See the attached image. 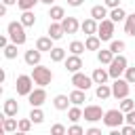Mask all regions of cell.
I'll return each mask as SVG.
<instances>
[{"instance_id":"e0dca14e","label":"cell","mask_w":135,"mask_h":135,"mask_svg":"<svg viewBox=\"0 0 135 135\" xmlns=\"http://www.w3.org/2000/svg\"><path fill=\"white\" fill-rule=\"evenodd\" d=\"M91 17L97 19V21H103V19L108 17V6H105V4H95V6L91 8Z\"/></svg>"},{"instance_id":"ab89813d","label":"cell","mask_w":135,"mask_h":135,"mask_svg":"<svg viewBox=\"0 0 135 135\" xmlns=\"http://www.w3.org/2000/svg\"><path fill=\"white\" fill-rule=\"evenodd\" d=\"M82 133H86V131H84L80 124H76V122H74V124L68 129V135H82Z\"/></svg>"},{"instance_id":"9a60e30c","label":"cell","mask_w":135,"mask_h":135,"mask_svg":"<svg viewBox=\"0 0 135 135\" xmlns=\"http://www.w3.org/2000/svg\"><path fill=\"white\" fill-rule=\"evenodd\" d=\"M63 34H65V30H63L61 21H53V23L49 25V36H51L53 40H61Z\"/></svg>"},{"instance_id":"5b68a950","label":"cell","mask_w":135,"mask_h":135,"mask_svg":"<svg viewBox=\"0 0 135 135\" xmlns=\"http://www.w3.org/2000/svg\"><path fill=\"white\" fill-rule=\"evenodd\" d=\"M34 78L32 76H27V74H21V76H17V82H15V89H17V95H23V97H27L32 91H34Z\"/></svg>"},{"instance_id":"7dc6e473","label":"cell","mask_w":135,"mask_h":135,"mask_svg":"<svg viewBox=\"0 0 135 135\" xmlns=\"http://www.w3.org/2000/svg\"><path fill=\"white\" fill-rule=\"evenodd\" d=\"M6 44H8V38H6V36H2V38H0V46H2V49H4V46H6Z\"/></svg>"},{"instance_id":"681fc988","label":"cell","mask_w":135,"mask_h":135,"mask_svg":"<svg viewBox=\"0 0 135 135\" xmlns=\"http://www.w3.org/2000/svg\"><path fill=\"white\" fill-rule=\"evenodd\" d=\"M0 15H6V4L2 2V6H0Z\"/></svg>"},{"instance_id":"f546056e","label":"cell","mask_w":135,"mask_h":135,"mask_svg":"<svg viewBox=\"0 0 135 135\" xmlns=\"http://www.w3.org/2000/svg\"><path fill=\"white\" fill-rule=\"evenodd\" d=\"M49 17H51L53 21H61V19L65 17V11H63V6H51V11H49Z\"/></svg>"},{"instance_id":"52a82bcc","label":"cell","mask_w":135,"mask_h":135,"mask_svg":"<svg viewBox=\"0 0 135 135\" xmlns=\"http://www.w3.org/2000/svg\"><path fill=\"white\" fill-rule=\"evenodd\" d=\"M114 21L110 17H105L103 21H99V30H97V36L101 38V42H110L112 36H114Z\"/></svg>"},{"instance_id":"d4e9b609","label":"cell","mask_w":135,"mask_h":135,"mask_svg":"<svg viewBox=\"0 0 135 135\" xmlns=\"http://www.w3.org/2000/svg\"><path fill=\"white\" fill-rule=\"evenodd\" d=\"M49 55H51V61H55V63L65 61V49H61V46H53L49 51Z\"/></svg>"},{"instance_id":"836d02e7","label":"cell","mask_w":135,"mask_h":135,"mask_svg":"<svg viewBox=\"0 0 135 135\" xmlns=\"http://www.w3.org/2000/svg\"><path fill=\"white\" fill-rule=\"evenodd\" d=\"M124 46H127V44H124L122 40H110V51H112L114 55L122 53V51H124Z\"/></svg>"},{"instance_id":"4fadbf2b","label":"cell","mask_w":135,"mask_h":135,"mask_svg":"<svg viewBox=\"0 0 135 135\" xmlns=\"http://www.w3.org/2000/svg\"><path fill=\"white\" fill-rule=\"evenodd\" d=\"M80 68H82V59H80V55H70V57H65V70L68 72H80Z\"/></svg>"},{"instance_id":"816d5d0a","label":"cell","mask_w":135,"mask_h":135,"mask_svg":"<svg viewBox=\"0 0 135 135\" xmlns=\"http://www.w3.org/2000/svg\"><path fill=\"white\" fill-rule=\"evenodd\" d=\"M40 2H42V4H49V6H51V4L55 2V0H40Z\"/></svg>"},{"instance_id":"c3c4849f","label":"cell","mask_w":135,"mask_h":135,"mask_svg":"<svg viewBox=\"0 0 135 135\" xmlns=\"http://www.w3.org/2000/svg\"><path fill=\"white\" fill-rule=\"evenodd\" d=\"M2 2H4V4H6V6H11V4H17V2H19V0H2Z\"/></svg>"},{"instance_id":"83f0119b","label":"cell","mask_w":135,"mask_h":135,"mask_svg":"<svg viewBox=\"0 0 135 135\" xmlns=\"http://www.w3.org/2000/svg\"><path fill=\"white\" fill-rule=\"evenodd\" d=\"M19 21H21V23H23L25 27H32V25L36 23V15H34L32 11H23V13H21V19H19Z\"/></svg>"},{"instance_id":"f907efd6","label":"cell","mask_w":135,"mask_h":135,"mask_svg":"<svg viewBox=\"0 0 135 135\" xmlns=\"http://www.w3.org/2000/svg\"><path fill=\"white\" fill-rule=\"evenodd\" d=\"M4 80H6V72L2 70V72H0V82H4Z\"/></svg>"},{"instance_id":"484cf974","label":"cell","mask_w":135,"mask_h":135,"mask_svg":"<svg viewBox=\"0 0 135 135\" xmlns=\"http://www.w3.org/2000/svg\"><path fill=\"white\" fill-rule=\"evenodd\" d=\"M70 103H72V101H70V95H57V97L53 99V105H55L57 110H68Z\"/></svg>"},{"instance_id":"ffe728a7","label":"cell","mask_w":135,"mask_h":135,"mask_svg":"<svg viewBox=\"0 0 135 135\" xmlns=\"http://www.w3.org/2000/svg\"><path fill=\"white\" fill-rule=\"evenodd\" d=\"M91 76H93V82H95V84H103V82H108L110 72H108V70H103V68H97Z\"/></svg>"},{"instance_id":"4316f807","label":"cell","mask_w":135,"mask_h":135,"mask_svg":"<svg viewBox=\"0 0 135 135\" xmlns=\"http://www.w3.org/2000/svg\"><path fill=\"white\" fill-rule=\"evenodd\" d=\"M108 17H110L114 23H120V21H124V19H127V13H124L120 6H116V8H112V11H110V15H108Z\"/></svg>"},{"instance_id":"7402d4cb","label":"cell","mask_w":135,"mask_h":135,"mask_svg":"<svg viewBox=\"0 0 135 135\" xmlns=\"http://www.w3.org/2000/svg\"><path fill=\"white\" fill-rule=\"evenodd\" d=\"M84 44H86V51H99V49H101V38H99L97 34H93V36H86Z\"/></svg>"},{"instance_id":"1f68e13d","label":"cell","mask_w":135,"mask_h":135,"mask_svg":"<svg viewBox=\"0 0 135 135\" xmlns=\"http://www.w3.org/2000/svg\"><path fill=\"white\" fill-rule=\"evenodd\" d=\"M84 51H86V44H84V42H80V40L70 42V53H74V55H82Z\"/></svg>"},{"instance_id":"74e56055","label":"cell","mask_w":135,"mask_h":135,"mask_svg":"<svg viewBox=\"0 0 135 135\" xmlns=\"http://www.w3.org/2000/svg\"><path fill=\"white\" fill-rule=\"evenodd\" d=\"M32 129V118L27 116V118H23V120H19V133H27Z\"/></svg>"},{"instance_id":"ba28073f","label":"cell","mask_w":135,"mask_h":135,"mask_svg":"<svg viewBox=\"0 0 135 135\" xmlns=\"http://www.w3.org/2000/svg\"><path fill=\"white\" fill-rule=\"evenodd\" d=\"M72 84H74V89L89 91L95 82H93V76H86V74H82V72H74V74H72Z\"/></svg>"},{"instance_id":"cb8c5ba5","label":"cell","mask_w":135,"mask_h":135,"mask_svg":"<svg viewBox=\"0 0 135 135\" xmlns=\"http://www.w3.org/2000/svg\"><path fill=\"white\" fill-rule=\"evenodd\" d=\"M36 49H40L42 53H44V51H51V49H53V38H51V36H40V38L36 40Z\"/></svg>"},{"instance_id":"8d00e7d4","label":"cell","mask_w":135,"mask_h":135,"mask_svg":"<svg viewBox=\"0 0 135 135\" xmlns=\"http://www.w3.org/2000/svg\"><path fill=\"white\" fill-rule=\"evenodd\" d=\"M38 2H40V0H19V2H17V6H19L21 11H32Z\"/></svg>"},{"instance_id":"ee69618b","label":"cell","mask_w":135,"mask_h":135,"mask_svg":"<svg viewBox=\"0 0 135 135\" xmlns=\"http://www.w3.org/2000/svg\"><path fill=\"white\" fill-rule=\"evenodd\" d=\"M103 4L108 8H116V6H120V0H103Z\"/></svg>"},{"instance_id":"d590c367","label":"cell","mask_w":135,"mask_h":135,"mask_svg":"<svg viewBox=\"0 0 135 135\" xmlns=\"http://www.w3.org/2000/svg\"><path fill=\"white\" fill-rule=\"evenodd\" d=\"M17 46H19V44H15V42H13V44H6V46H4V57H6V59H15V57H17Z\"/></svg>"},{"instance_id":"6da1fadb","label":"cell","mask_w":135,"mask_h":135,"mask_svg":"<svg viewBox=\"0 0 135 135\" xmlns=\"http://www.w3.org/2000/svg\"><path fill=\"white\" fill-rule=\"evenodd\" d=\"M6 32H8V38L15 42V44H25V40H27V34H25V25L21 23V21H11L8 23V27H6Z\"/></svg>"},{"instance_id":"5bb4252c","label":"cell","mask_w":135,"mask_h":135,"mask_svg":"<svg viewBox=\"0 0 135 135\" xmlns=\"http://www.w3.org/2000/svg\"><path fill=\"white\" fill-rule=\"evenodd\" d=\"M61 25H63L65 34H76V32L80 30V23H78L76 17H63V19H61Z\"/></svg>"},{"instance_id":"7bdbcfd3","label":"cell","mask_w":135,"mask_h":135,"mask_svg":"<svg viewBox=\"0 0 135 135\" xmlns=\"http://www.w3.org/2000/svg\"><path fill=\"white\" fill-rule=\"evenodd\" d=\"M120 133L122 135H133L135 133V127L133 124H124V127H120Z\"/></svg>"},{"instance_id":"d6a6232c","label":"cell","mask_w":135,"mask_h":135,"mask_svg":"<svg viewBox=\"0 0 135 135\" xmlns=\"http://www.w3.org/2000/svg\"><path fill=\"white\" fill-rule=\"evenodd\" d=\"M30 118H32V122H34V124H40V122L44 120V112H42L40 108H32V112H30Z\"/></svg>"},{"instance_id":"f6af8a7d","label":"cell","mask_w":135,"mask_h":135,"mask_svg":"<svg viewBox=\"0 0 135 135\" xmlns=\"http://www.w3.org/2000/svg\"><path fill=\"white\" fill-rule=\"evenodd\" d=\"M86 135H101V129H97V127H91V129H86Z\"/></svg>"},{"instance_id":"60d3db41","label":"cell","mask_w":135,"mask_h":135,"mask_svg":"<svg viewBox=\"0 0 135 135\" xmlns=\"http://www.w3.org/2000/svg\"><path fill=\"white\" fill-rule=\"evenodd\" d=\"M124 78H127L131 84H135V68H127V70H124Z\"/></svg>"},{"instance_id":"f1b7e54d","label":"cell","mask_w":135,"mask_h":135,"mask_svg":"<svg viewBox=\"0 0 135 135\" xmlns=\"http://www.w3.org/2000/svg\"><path fill=\"white\" fill-rule=\"evenodd\" d=\"M124 32L129 36H135V13L127 15V19H124Z\"/></svg>"},{"instance_id":"9c48e42d","label":"cell","mask_w":135,"mask_h":135,"mask_svg":"<svg viewBox=\"0 0 135 135\" xmlns=\"http://www.w3.org/2000/svg\"><path fill=\"white\" fill-rule=\"evenodd\" d=\"M103 114H105V112H103L99 105H95V103H91V105H86V108L82 110V118L89 120V122H97V120H101Z\"/></svg>"},{"instance_id":"d6986e66","label":"cell","mask_w":135,"mask_h":135,"mask_svg":"<svg viewBox=\"0 0 135 135\" xmlns=\"http://www.w3.org/2000/svg\"><path fill=\"white\" fill-rule=\"evenodd\" d=\"M2 112H4V116H17V114H19V103H17L15 99H6Z\"/></svg>"},{"instance_id":"277c9868","label":"cell","mask_w":135,"mask_h":135,"mask_svg":"<svg viewBox=\"0 0 135 135\" xmlns=\"http://www.w3.org/2000/svg\"><path fill=\"white\" fill-rule=\"evenodd\" d=\"M124 122V112L120 108H114V110H108L103 114V124L110 127V129H116V127H122Z\"/></svg>"},{"instance_id":"f35d334b","label":"cell","mask_w":135,"mask_h":135,"mask_svg":"<svg viewBox=\"0 0 135 135\" xmlns=\"http://www.w3.org/2000/svg\"><path fill=\"white\" fill-rule=\"evenodd\" d=\"M65 133H68V129H65L63 124H59V122L51 127V135H65Z\"/></svg>"},{"instance_id":"30bf717a","label":"cell","mask_w":135,"mask_h":135,"mask_svg":"<svg viewBox=\"0 0 135 135\" xmlns=\"http://www.w3.org/2000/svg\"><path fill=\"white\" fill-rule=\"evenodd\" d=\"M27 101H30V105H32V108H40V105L46 101V91H44V86L34 89V91L27 95Z\"/></svg>"},{"instance_id":"4dcf8cb0","label":"cell","mask_w":135,"mask_h":135,"mask_svg":"<svg viewBox=\"0 0 135 135\" xmlns=\"http://www.w3.org/2000/svg\"><path fill=\"white\" fill-rule=\"evenodd\" d=\"M68 118H70L72 122H78V120L82 118V110H80V105H72V108H68Z\"/></svg>"},{"instance_id":"ac0fdd59","label":"cell","mask_w":135,"mask_h":135,"mask_svg":"<svg viewBox=\"0 0 135 135\" xmlns=\"http://www.w3.org/2000/svg\"><path fill=\"white\" fill-rule=\"evenodd\" d=\"M95 95H97V99H110L112 97V86L108 84V82H103V84H97V89H95Z\"/></svg>"},{"instance_id":"2e32d148","label":"cell","mask_w":135,"mask_h":135,"mask_svg":"<svg viewBox=\"0 0 135 135\" xmlns=\"http://www.w3.org/2000/svg\"><path fill=\"white\" fill-rule=\"evenodd\" d=\"M13 131H19V122L13 116H4L2 118V133H13Z\"/></svg>"},{"instance_id":"3957f363","label":"cell","mask_w":135,"mask_h":135,"mask_svg":"<svg viewBox=\"0 0 135 135\" xmlns=\"http://www.w3.org/2000/svg\"><path fill=\"white\" fill-rule=\"evenodd\" d=\"M129 68V63H127V57L122 55V53H118V55H114V59H112V63L108 65V72H110V78H120V74H124V70Z\"/></svg>"},{"instance_id":"7a4b0ae2","label":"cell","mask_w":135,"mask_h":135,"mask_svg":"<svg viewBox=\"0 0 135 135\" xmlns=\"http://www.w3.org/2000/svg\"><path fill=\"white\" fill-rule=\"evenodd\" d=\"M32 78H34V82L38 86H46L53 80V72H51V68H44V65L38 63V65L32 68Z\"/></svg>"},{"instance_id":"44dd1931","label":"cell","mask_w":135,"mask_h":135,"mask_svg":"<svg viewBox=\"0 0 135 135\" xmlns=\"http://www.w3.org/2000/svg\"><path fill=\"white\" fill-rule=\"evenodd\" d=\"M86 91H82V89H74L72 93H70V101L74 103V105H82L84 101H86V95H84Z\"/></svg>"},{"instance_id":"e575fe53","label":"cell","mask_w":135,"mask_h":135,"mask_svg":"<svg viewBox=\"0 0 135 135\" xmlns=\"http://www.w3.org/2000/svg\"><path fill=\"white\" fill-rule=\"evenodd\" d=\"M120 110L127 114V112H131V110H135V101L131 99V97H124V99H120Z\"/></svg>"},{"instance_id":"8992f818","label":"cell","mask_w":135,"mask_h":135,"mask_svg":"<svg viewBox=\"0 0 135 135\" xmlns=\"http://www.w3.org/2000/svg\"><path fill=\"white\" fill-rule=\"evenodd\" d=\"M129 91H131V82L127 78H114V82H112V97L124 99V97H129Z\"/></svg>"},{"instance_id":"603a6c76","label":"cell","mask_w":135,"mask_h":135,"mask_svg":"<svg viewBox=\"0 0 135 135\" xmlns=\"http://www.w3.org/2000/svg\"><path fill=\"white\" fill-rule=\"evenodd\" d=\"M97 59H99L101 65H110L112 59H114V53L110 49H101V51H97Z\"/></svg>"},{"instance_id":"7c38bea8","label":"cell","mask_w":135,"mask_h":135,"mask_svg":"<svg viewBox=\"0 0 135 135\" xmlns=\"http://www.w3.org/2000/svg\"><path fill=\"white\" fill-rule=\"evenodd\" d=\"M40 57H42V51H40V49H30V51H25V55H23V59H25V63H27L30 68L38 65V63H40Z\"/></svg>"},{"instance_id":"bcb514c9","label":"cell","mask_w":135,"mask_h":135,"mask_svg":"<svg viewBox=\"0 0 135 135\" xmlns=\"http://www.w3.org/2000/svg\"><path fill=\"white\" fill-rule=\"evenodd\" d=\"M82 2H84V0H68V4H70V6H80Z\"/></svg>"},{"instance_id":"b9f144b4","label":"cell","mask_w":135,"mask_h":135,"mask_svg":"<svg viewBox=\"0 0 135 135\" xmlns=\"http://www.w3.org/2000/svg\"><path fill=\"white\" fill-rule=\"evenodd\" d=\"M124 122L135 127V110H131V112H127V114H124Z\"/></svg>"},{"instance_id":"8fae6325","label":"cell","mask_w":135,"mask_h":135,"mask_svg":"<svg viewBox=\"0 0 135 135\" xmlns=\"http://www.w3.org/2000/svg\"><path fill=\"white\" fill-rule=\"evenodd\" d=\"M80 30H82L86 36H93V34H97V30H99V21L93 19V17H89V19H84V21L80 23Z\"/></svg>"}]
</instances>
